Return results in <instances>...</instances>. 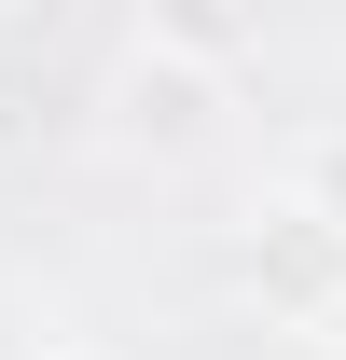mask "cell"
<instances>
[{
	"instance_id": "cell-2",
	"label": "cell",
	"mask_w": 346,
	"mask_h": 360,
	"mask_svg": "<svg viewBox=\"0 0 346 360\" xmlns=\"http://www.w3.org/2000/svg\"><path fill=\"white\" fill-rule=\"evenodd\" d=\"M263 28V0H139V42L153 56H194V70H236Z\"/></svg>"
},
{
	"instance_id": "cell-4",
	"label": "cell",
	"mask_w": 346,
	"mask_h": 360,
	"mask_svg": "<svg viewBox=\"0 0 346 360\" xmlns=\"http://www.w3.org/2000/svg\"><path fill=\"white\" fill-rule=\"evenodd\" d=\"M263 360H346L333 333H263Z\"/></svg>"
},
{
	"instance_id": "cell-5",
	"label": "cell",
	"mask_w": 346,
	"mask_h": 360,
	"mask_svg": "<svg viewBox=\"0 0 346 360\" xmlns=\"http://www.w3.org/2000/svg\"><path fill=\"white\" fill-rule=\"evenodd\" d=\"M42 360H111V347H42Z\"/></svg>"
},
{
	"instance_id": "cell-3",
	"label": "cell",
	"mask_w": 346,
	"mask_h": 360,
	"mask_svg": "<svg viewBox=\"0 0 346 360\" xmlns=\"http://www.w3.org/2000/svg\"><path fill=\"white\" fill-rule=\"evenodd\" d=\"M208 84H222V70H194V56H153V42H139V70H125V125L180 153V139L208 125Z\"/></svg>"
},
{
	"instance_id": "cell-1",
	"label": "cell",
	"mask_w": 346,
	"mask_h": 360,
	"mask_svg": "<svg viewBox=\"0 0 346 360\" xmlns=\"http://www.w3.org/2000/svg\"><path fill=\"white\" fill-rule=\"evenodd\" d=\"M236 277H250L263 333H333L346 319V194H319V180L263 194L236 222Z\"/></svg>"
}]
</instances>
